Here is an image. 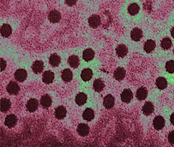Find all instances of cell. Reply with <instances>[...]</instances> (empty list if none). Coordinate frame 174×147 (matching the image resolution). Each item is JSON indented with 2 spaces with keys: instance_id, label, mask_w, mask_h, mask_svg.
Masks as SVG:
<instances>
[{
  "instance_id": "cell-1",
  "label": "cell",
  "mask_w": 174,
  "mask_h": 147,
  "mask_svg": "<svg viewBox=\"0 0 174 147\" xmlns=\"http://www.w3.org/2000/svg\"><path fill=\"white\" fill-rule=\"evenodd\" d=\"M6 90L11 95H17L20 91V86L18 84L14 81L10 82L6 87Z\"/></svg>"
},
{
  "instance_id": "cell-2",
  "label": "cell",
  "mask_w": 174,
  "mask_h": 147,
  "mask_svg": "<svg viewBox=\"0 0 174 147\" xmlns=\"http://www.w3.org/2000/svg\"><path fill=\"white\" fill-rule=\"evenodd\" d=\"M17 122V117L16 115L12 114L6 116L5 119L4 124L9 128H12L16 125Z\"/></svg>"
},
{
  "instance_id": "cell-3",
  "label": "cell",
  "mask_w": 174,
  "mask_h": 147,
  "mask_svg": "<svg viewBox=\"0 0 174 147\" xmlns=\"http://www.w3.org/2000/svg\"><path fill=\"white\" fill-rule=\"evenodd\" d=\"M61 19V15L57 10L51 11L48 14V20L51 23H56L60 21Z\"/></svg>"
},
{
  "instance_id": "cell-4",
  "label": "cell",
  "mask_w": 174,
  "mask_h": 147,
  "mask_svg": "<svg viewBox=\"0 0 174 147\" xmlns=\"http://www.w3.org/2000/svg\"><path fill=\"white\" fill-rule=\"evenodd\" d=\"M88 22L89 25L92 28H97L101 23L100 16L97 14L92 15L88 18Z\"/></svg>"
},
{
  "instance_id": "cell-5",
  "label": "cell",
  "mask_w": 174,
  "mask_h": 147,
  "mask_svg": "<svg viewBox=\"0 0 174 147\" xmlns=\"http://www.w3.org/2000/svg\"><path fill=\"white\" fill-rule=\"evenodd\" d=\"M27 77V71L23 69H19L17 70L14 74L15 79L20 82H23L25 81Z\"/></svg>"
},
{
  "instance_id": "cell-6",
  "label": "cell",
  "mask_w": 174,
  "mask_h": 147,
  "mask_svg": "<svg viewBox=\"0 0 174 147\" xmlns=\"http://www.w3.org/2000/svg\"><path fill=\"white\" fill-rule=\"evenodd\" d=\"M39 105V102L37 99H29L26 104V108L28 111L32 113L36 111Z\"/></svg>"
},
{
  "instance_id": "cell-7",
  "label": "cell",
  "mask_w": 174,
  "mask_h": 147,
  "mask_svg": "<svg viewBox=\"0 0 174 147\" xmlns=\"http://www.w3.org/2000/svg\"><path fill=\"white\" fill-rule=\"evenodd\" d=\"M133 99V93L130 89H124L121 94V99L124 103H129Z\"/></svg>"
},
{
  "instance_id": "cell-8",
  "label": "cell",
  "mask_w": 174,
  "mask_h": 147,
  "mask_svg": "<svg viewBox=\"0 0 174 147\" xmlns=\"http://www.w3.org/2000/svg\"><path fill=\"white\" fill-rule=\"evenodd\" d=\"M77 131L78 134L82 137H85L90 133V127L86 124H80L78 126Z\"/></svg>"
},
{
  "instance_id": "cell-9",
  "label": "cell",
  "mask_w": 174,
  "mask_h": 147,
  "mask_svg": "<svg viewBox=\"0 0 174 147\" xmlns=\"http://www.w3.org/2000/svg\"><path fill=\"white\" fill-rule=\"evenodd\" d=\"M103 105L107 109L112 108L114 105V98L111 94L106 95L104 99Z\"/></svg>"
},
{
  "instance_id": "cell-10",
  "label": "cell",
  "mask_w": 174,
  "mask_h": 147,
  "mask_svg": "<svg viewBox=\"0 0 174 147\" xmlns=\"http://www.w3.org/2000/svg\"><path fill=\"white\" fill-rule=\"evenodd\" d=\"M32 69L35 74H40L44 69V64L42 61L36 60L32 64Z\"/></svg>"
},
{
  "instance_id": "cell-11",
  "label": "cell",
  "mask_w": 174,
  "mask_h": 147,
  "mask_svg": "<svg viewBox=\"0 0 174 147\" xmlns=\"http://www.w3.org/2000/svg\"><path fill=\"white\" fill-rule=\"evenodd\" d=\"M11 107V102L10 99L3 98L1 99L0 101V109L3 113H6L10 109Z\"/></svg>"
},
{
  "instance_id": "cell-12",
  "label": "cell",
  "mask_w": 174,
  "mask_h": 147,
  "mask_svg": "<svg viewBox=\"0 0 174 147\" xmlns=\"http://www.w3.org/2000/svg\"><path fill=\"white\" fill-rule=\"evenodd\" d=\"M52 99L49 95L45 94L44 95L42 96L40 99V104L44 108L47 109L52 104Z\"/></svg>"
},
{
  "instance_id": "cell-13",
  "label": "cell",
  "mask_w": 174,
  "mask_h": 147,
  "mask_svg": "<svg viewBox=\"0 0 174 147\" xmlns=\"http://www.w3.org/2000/svg\"><path fill=\"white\" fill-rule=\"evenodd\" d=\"M153 126L154 128L157 130H160V129H162L165 126L164 118L160 116H156L153 120Z\"/></svg>"
},
{
  "instance_id": "cell-14",
  "label": "cell",
  "mask_w": 174,
  "mask_h": 147,
  "mask_svg": "<svg viewBox=\"0 0 174 147\" xmlns=\"http://www.w3.org/2000/svg\"><path fill=\"white\" fill-rule=\"evenodd\" d=\"M143 37V32L140 28H134L131 32V38L135 42H139Z\"/></svg>"
},
{
  "instance_id": "cell-15",
  "label": "cell",
  "mask_w": 174,
  "mask_h": 147,
  "mask_svg": "<svg viewBox=\"0 0 174 147\" xmlns=\"http://www.w3.org/2000/svg\"><path fill=\"white\" fill-rule=\"evenodd\" d=\"M54 78V73L53 72L49 70L44 72L42 76V81L44 83H51L53 81Z\"/></svg>"
},
{
  "instance_id": "cell-16",
  "label": "cell",
  "mask_w": 174,
  "mask_h": 147,
  "mask_svg": "<svg viewBox=\"0 0 174 147\" xmlns=\"http://www.w3.org/2000/svg\"><path fill=\"white\" fill-rule=\"evenodd\" d=\"M66 114V109L63 106H59L56 108L54 112L55 117L58 119H63Z\"/></svg>"
},
{
  "instance_id": "cell-17",
  "label": "cell",
  "mask_w": 174,
  "mask_h": 147,
  "mask_svg": "<svg viewBox=\"0 0 174 147\" xmlns=\"http://www.w3.org/2000/svg\"><path fill=\"white\" fill-rule=\"evenodd\" d=\"M126 74V71L124 68L121 67H118L115 70L114 74V77L117 81H120L124 79Z\"/></svg>"
},
{
  "instance_id": "cell-18",
  "label": "cell",
  "mask_w": 174,
  "mask_h": 147,
  "mask_svg": "<svg viewBox=\"0 0 174 147\" xmlns=\"http://www.w3.org/2000/svg\"><path fill=\"white\" fill-rule=\"evenodd\" d=\"M116 52L119 57L124 58L128 54V48L124 44H120L116 48Z\"/></svg>"
},
{
  "instance_id": "cell-19",
  "label": "cell",
  "mask_w": 174,
  "mask_h": 147,
  "mask_svg": "<svg viewBox=\"0 0 174 147\" xmlns=\"http://www.w3.org/2000/svg\"><path fill=\"white\" fill-rule=\"evenodd\" d=\"M12 27L8 24H4L1 27V34L5 38L10 37L12 34Z\"/></svg>"
},
{
  "instance_id": "cell-20",
  "label": "cell",
  "mask_w": 174,
  "mask_h": 147,
  "mask_svg": "<svg viewBox=\"0 0 174 147\" xmlns=\"http://www.w3.org/2000/svg\"><path fill=\"white\" fill-rule=\"evenodd\" d=\"M142 111L145 115H150L154 111V106L150 102H146L142 108Z\"/></svg>"
},
{
  "instance_id": "cell-21",
  "label": "cell",
  "mask_w": 174,
  "mask_h": 147,
  "mask_svg": "<svg viewBox=\"0 0 174 147\" xmlns=\"http://www.w3.org/2000/svg\"><path fill=\"white\" fill-rule=\"evenodd\" d=\"M95 52L93 50L88 48L85 50L83 53V58L86 61H90L94 58Z\"/></svg>"
},
{
  "instance_id": "cell-22",
  "label": "cell",
  "mask_w": 174,
  "mask_h": 147,
  "mask_svg": "<svg viewBox=\"0 0 174 147\" xmlns=\"http://www.w3.org/2000/svg\"><path fill=\"white\" fill-rule=\"evenodd\" d=\"M82 117H83V118L85 120L88 121H91L92 120L94 119V117H95L93 110L90 108H87L83 112Z\"/></svg>"
},
{
  "instance_id": "cell-23",
  "label": "cell",
  "mask_w": 174,
  "mask_h": 147,
  "mask_svg": "<svg viewBox=\"0 0 174 147\" xmlns=\"http://www.w3.org/2000/svg\"><path fill=\"white\" fill-rule=\"evenodd\" d=\"M62 79L66 82H69L72 81L73 79V73L69 69H66L63 70L61 74Z\"/></svg>"
},
{
  "instance_id": "cell-24",
  "label": "cell",
  "mask_w": 174,
  "mask_h": 147,
  "mask_svg": "<svg viewBox=\"0 0 174 147\" xmlns=\"http://www.w3.org/2000/svg\"><path fill=\"white\" fill-rule=\"evenodd\" d=\"M93 76V71L90 68L84 69L81 73V78L84 81H88L90 80Z\"/></svg>"
},
{
  "instance_id": "cell-25",
  "label": "cell",
  "mask_w": 174,
  "mask_h": 147,
  "mask_svg": "<svg viewBox=\"0 0 174 147\" xmlns=\"http://www.w3.org/2000/svg\"><path fill=\"white\" fill-rule=\"evenodd\" d=\"M69 64L72 68L74 69L78 67L80 64V59L78 56L76 55H72L69 57L68 60Z\"/></svg>"
},
{
  "instance_id": "cell-26",
  "label": "cell",
  "mask_w": 174,
  "mask_h": 147,
  "mask_svg": "<svg viewBox=\"0 0 174 147\" xmlns=\"http://www.w3.org/2000/svg\"><path fill=\"white\" fill-rule=\"evenodd\" d=\"M147 95H148V91L146 88L144 87H141L136 91V98L140 101L144 100L146 99Z\"/></svg>"
},
{
  "instance_id": "cell-27",
  "label": "cell",
  "mask_w": 174,
  "mask_h": 147,
  "mask_svg": "<svg viewBox=\"0 0 174 147\" xmlns=\"http://www.w3.org/2000/svg\"><path fill=\"white\" fill-rule=\"evenodd\" d=\"M87 95L84 93H78L75 97V102L79 106L83 105L87 101Z\"/></svg>"
},
{
  "instance_id": "cell-28",
  "label": "cell",
  "mask_w": 174,
  "mask_h": 147,
  "mask_svg": "<svg viewBox=\"0 0 174 147\" xmlns=\"http://www.w3.org/2000/svg\"><path fill=\"white\" fill-rule=\"evenodd\" d=\"M155 42L153 40L149 39L147 40L144 44V49L147 53H150L155 48Z\"/></svg>"
},
{
  "instance_id": "cell-29",
  "label": "cell",
  "mask_w": 174,
  "mask_h": 147,
  "mask_svg": "<svg viewBox=\"0 0 174 147\" xmlns=\"http://www.w3.org/2000/svg\"><path fill=\"white\" fill-rule=\"evenodd\" d=\"M61 62V58L56 54L51 55L49 58V63L53 67H58Z\"/></svg>"
},
{
  "instance_id": "cell-30",
  "label": "cell",
  "mask_w": 174,
  "mask_h": 147,
  "mask_svg": "<svg viewBox=\"0 0 174 147\" xmlns=\"http://www.w3.org/2000/svg\"><path fill=\"white\" fill-rule=\"evenodd\" d=\"M105 88V84L102 80L96 79L93 83V88L94 90L97 92L100 93Z\"/></svg>"
},
{
  "instance_id": "cell-31",
  "label": "cell",
  "mask_w": 174,
  "mask_h": 147,
  "mask_svg": "<svg viewBox=\"0 0 174 147\" xmlns=\"http://www.w3.org/2000/svg\"><path fill=\"white\" fill-rule=\"evenodd\" d=\"M156 85L159 89H164L167 86V82L165 78L159 77L156 80Z\"/></svg>"
},
{
  "instance_id": "cell-32",
  "label": "cell",
  "mask_w": 174,
  "mask_h": 147,
  "mask_svg": "<svg viewBox=\"0 0 174 147\" xmlns=\"http://www.w3.org/2000/svg\"><path fill=\"white\" fill-rule=\"evenodd\" d=\"M128 12L131 15H135L136 14H138L140 11V7L138 4L136 3H132L130 4L128 8Z\"/></svg>"
},
{
  "instance_id": "cell-33",
  "label": "cell",
  "mask_w": 174,
  "mask_h": 147,
  "mask_svg": "<svg viewBox=\"0 0 174 147\" xmlns=\"http://www.w3.org/2000/svg\"><path fill=\"white\" fill-rule=\"evenodd\" d=\"M172 45V40L170 38L166 37V38H164L162 40V41L161 42L160 46L163 49L165 50H168L171 47Z\"/></svg>"
},
{
  "instance_id": "cell-34",
  "label": "cell",
  "mask_w": 174,
  "mask_h": 147,
  "mask_svg": "<svg viewBox=\"0 0 174 147\" xmlns=\"http://www.w3.org/2000/svg\"><path fill=\"white\" fill-rule=\"evenodd\" d=\"M166 71L169 72V74H172L174 72V60H170L169 61L167 62L166 64Z\"/></svg>"
},
{
  "instance_id": "cell-35",
  "label": "cell",
  "mask_w": 174,
  "mask_h": 147,
  "mask_svg": "<svg viewBox=\"0 0 174 147\" xmlns=\"http://www.w3.org/2000/svg\"><path fill=\"white\" fill-rule=\"evenodd\" d=\"M168 141L171 145H174V131H170L168 134Z\"/></svg>"
},
{
  "instance_id": "cell-36",
  "label": "cell",
  "mask_w": 174,
  "mask_h": 147,
  "mask_svg": "<svg viewBox=\"0 0 174 147\" xmlns=\"http://www.w3.org/2000/svg\"><path fill=\"white\" fill-rule=\"evenodd\" d=\"M76 2L77 0H65V3L70 7L75 5L76 4Z\"/></svg>"
},
{
  "instance_id": "cell-37",
  "label": "cell",
  "mask_w": 174,
  "mask_h": 147,
  "mask_svg": "<svg viewBox=\"0 0 174 147\" xmlns=\"http://www.w3.org/2000/svg\"><path fill=\"white\" fill-rule=\"evenodd\" d=\"M1 71H4L6 67V62L3 59L1 58Z\"/></svg>"
},
{
  "instance_id": "cell-38",
  "label": "cell",
  "mask_w": 174,
  "mask_h": 147,
  "mask_svg": "<svg viewBox=\"0 0 174 147\" xmlns=\"http://www.w3.org/2000/svg\"><path fill=\"white\" fill-rule=\"evenodd\" d=\"M170 122L174 126V113L170 116Z\"/></svg>"
},
{
  "instance_id": "cell-39",
  "label": "cell",
  "mask_w": 174,
  "mask_h": 147,
  "mask_svg": "<svg viewBox=\"0 0 174 147\" xmlns=\"http://www.w3.org/2000/svg\"><path fill=\"white\" fill-rule=\"evenodd\" d=\"M171 35H172V37L174 38V27L172 28V31H171Z\"/></svg>"
},
{
  "instance_id": "cell-40",
  "label": "cell",
  "mask_w": 174,
  "mask_h": 147,
  "mask_svg": "<svg viewBox=\"0 0 174 147\" xmlns=\"http://www.w3.org/2000/svg\"><path fill=\"white\" fill-rule=\"evenodd\" d=\"M173 52H174V50H173Z\"/></svg>"
}]
</instances>
